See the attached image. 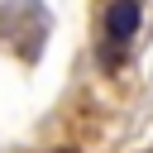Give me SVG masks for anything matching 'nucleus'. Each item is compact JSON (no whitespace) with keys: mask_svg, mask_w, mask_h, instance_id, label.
<instances>
[{"mask_svg":"<svg viewBox=\"0 0 153 153\" xmlns=\"http://www.w3.org/2000/svg\"><path fill=\"white\" fill-rule=\"evenodd\" d=\"M143 24V0H105V14H100V67H120L124 62V48L134 43Z\"/></svg>","mask_w":153,"mask_h":153,"instance_id":"f257e3e1","label":"nucleus"}]
</instances>
